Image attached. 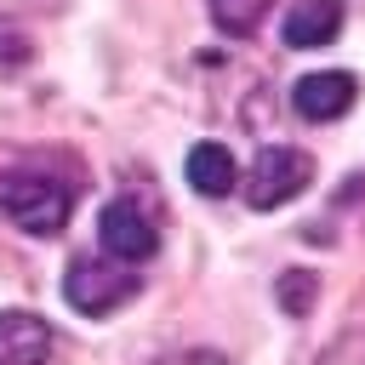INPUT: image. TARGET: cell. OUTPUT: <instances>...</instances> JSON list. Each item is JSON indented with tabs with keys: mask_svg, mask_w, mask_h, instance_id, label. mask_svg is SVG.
<instances>
[{
	"mask_svg": "<svg viewBox=\"0 0 365 365\" xmlns=\"http://www.w3.org/2000/svg\"><path fill=\"white\" fill-rule=\"evenodd\" d=\"M0 211L23 234L51 240V234H63V222L74 211V188L46 177V171H0Z\"/></svg>",
	"mask_w": 365,
	"mask_h": 365,
	"instance_id": "cell-1",
	"label": "cell"
},
{
	"mask_svg": "<svg viewBox=\"0 0 365 365\" xmlns=\"http://www.w3.org/2000/svg\"><path fill=\"white\" fill-rule=\"evenodd\" d=\"M314 182V160L302 154V148H285V143H274V148H262L257 160H251V171H245V205L251 211H274V205H291L302 188Z\"/></svg>",
	"mask_w": 365,
	"mask_h": 365,
	"instance_id": "cell-2",
	"label": "cell"
},
{
	"mask_svg": "<svg viewBox=\"0 0 365 365\" xmlns=\"http://www.w3.org/2000/svg\"><path fill=\"white\" fill-rule=\"evenodd\" d=\"M131 291H137V274H131V268H120V262L74 257V262H68V274H63V297H68V308H80V314H91V319L114 314Z\"/></svg>",
	"mask_w": 365,
	"mask_h": 365,
	"instance_id": "cell-3",
	"label": "cell"
},
{
	"mask_svg": "<svg viewBox=\"0 0 365 365\" xmlns=\"http://www.w3.org/2000/svg\"><path fill=\"white\" fill-rule=\"evenodd\" d=\"M97 240H103L108 257H120V262H131V268L160 251V228H154V217H148L137 200H108L103 217H97Z\"/></svg>",
	"mask_w": 365,
	"mask_h": 365,
	"instance_id": "cell-4",
	"label": "cell"
},
{
	"mask_svg": "<svg viewBox=\"0 0 365 365\" xmlns=\"http://www.w3.org/2000/svg\"><path fill=\"white\" fill-rule=\"evenodd\" d=\"M354 97H359V80H354L348 68H319V74H302V80H297L291 108H297L302 120L325 125V120H342V114L354 108Z\"/></svg>",
	"mask_w": 365,
	"mask_h": 365,
	"instance_id": "cell-5",
	"label": "cell"
},
{
	"mask_svg": "<svg viewBox=\"0 0 365 365\" xmlns=\"http://www.w3.org/2000/svg\"><path fill=\"white\" fill-rule=\"evenodd\" d=\"M57 354V331L29 314V308H11L0 314V365H51Z\"/></svg>",
	"mask_w": 365,
	"mask_h": 365,
	"instance_id": "cell-6",
	"label": "cell"
},
{
	"mask_svg": "<svg viewBox=\"0 0 365 365\" xmlns=\"http://www.w3.org/2000/svg\"><path fill=\"white\" fill-rule=\"evenodd\" d=\"M342 29V0H297L285 11V46L291 51H314V46H331Z\"/></svg>",
	"mask_w": 365,
	"mask_h": 365,
	"instance_id": "cell-7",
	"label": "cell"
},
{
	"mask_svg": "<svg viewBox=\"0 0 365 365\" xmlns=\"http://www.w3.org/2000/svg\"><path fill=\"white\" fill-rule=\"evenodd\" d=\"M188 182H194V194L222 200V194L240 188V165H234V154L222 143H194L188 148Z\"/></svg>",
	"mask_w": 365,
	"mask_h": 365,
	"instance_id": "cell-8",
	"label": "cell"
},
{
	"mask_svg": "<svg viewBox=\"0 0 365 365\" xmlns=\"http://www.w3.org/2000/svg\"><path fill=\"white\" fill-rule=\"evenodd\" d=\"M274 11V0H211V23L228 34V40H245L257 34V23Z\"/></svg>",
	"mask_w": 365,
	"mask_h": 365,
	"instance_id": "cell-9",
	"label": "cell"
},
{
	"mask_svg": "<svg viewBox=\"0 0 365 365\" xmlns=\"http://www.w3.org/2000/svg\"><path fill=\"white\" fill-rule=\"evenodd\" d=\"M279 308L291 314V319H302L308 308H314V297H319V274H302V268H291V274H279Z\"/></svg>",
	"mask_w": 365,
	"mask_h": 365,
	"instance_id": "cell-10",
	"label": "cell"
},
{
	"mask_svg": "<svg viewBox=\"0 0 365 365\" xmlns=\"http://www.w3.org/2000/svg\"><path fill=\"white\" fill-rule=\"evenodd\" d=\"M29 57H34L29 29H17V23H6V17H0V68H17V63H29Z\"/></svg>",
	"mask_w": 365,
	"mask_h": 365,
	"instance_id": "cell-11",
	"label": "cell"
},
{
	"mask_svg": "<svg viewBox=\"0 0 365 365\" xmlns=\"http://www.w3.org/2000/svg\"><path fill=\"white\" fill-rule=\"evenodd\" d=\"M319 365H365V325H354V331H342L325 354H319Z\"/></svg>",
	"mask_w": 365,
	"mask_h": 365,
	"instance_id": "cell-12",
	"label": "cell"
},
{
	"mask_svg": "<svg viewBox=\"0 0 365 365\" xmlns=\"http://www.w3.org/2000/svg\"><path fill=\"white\" fill-rule=\"evenodd\" d=\"M154 365H228V354H217V348H182V354H165Z\"/></svg>",
	"mask_w": 365,
	"mask_h": 365,
	"instance_id": "cell-13",
	"label": "cell"
}]
</instances>
